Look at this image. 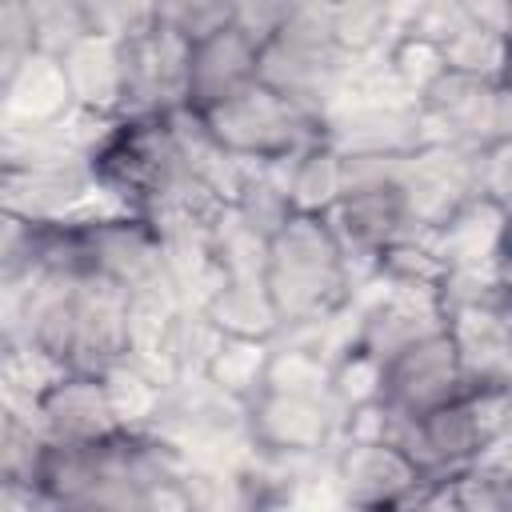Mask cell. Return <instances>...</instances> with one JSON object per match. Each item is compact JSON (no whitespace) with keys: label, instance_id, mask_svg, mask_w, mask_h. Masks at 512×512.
Listing matches in <instances>:
<instances>
[{"label":"cell","instance_id":"6da1fadb","mask_svg":"<svg viewBox=\"0 0 512 512\" xmlns=\"http://www.w3.org/2000/svg\"><path fill=\"white\" fill-rule=\"evenodd\" d=\"M264 288L284 316L316 320L344 296V244L324 216H292L268 240Z\"/></svg>","mask_w":512,"mask_h":512},{"label":"cell","instance_id":"2e32d148","mask_svg":"<svg viewBox=\"0 0 512 512\" xmlns=\"http://www.w3.org/2000/svg\"><path fill=\"white\" fill-rule=\"evenodd\" d=\"M500 256H512V212L504 216V240H500Z\"/></svg>","mask_w":512,"mask_h":512},{"label":"cell","instance_id":"e0dca14e","mask_svg":"<svg viewBox=\"0 0 512 512\" xmlns=\"http://www.w3.org/2000/svg\"><path fill=\"white\" fill-rule=\"evenodd\" d=\"M508 44H512V40H508ZM500 84L512 92V48H508V64H504V72H500Z\"/></svg>","mask_w":512,"mask_h":512},{"label":"cell","instance_id":"5bb4252c","mask_svg":"<svg viewBox=\"0 0 512 512\" xmlns=\"http://www.w3.org/2000/svg\"><path fill=\"white\" fill-rule=\"evenodd\" d=\"M408 512H460V504H456V492H452V484H444V488H428V492H416V496L408 500Z\"/></svg>","mask_w":512,"mask_h":512},{"label":"cell","instance_id":"9c48e42d","mask_svg":"<svg viewBox=\"0 0 512 512\" xmlns=\"http://www.w3.org/2000/svg\"><path fill=\"white\" fill-rule=\"evenodd\" d=\"M284 164H288V176L280 184L300 216L332 212L340 196L348 192L344 156L332 148H300L296 156H284Z\"/></svg>","mask_w":512,"mask_h":512},{"label":"cell","instance_id":"8992f818","mask_svg":"<svg viewBox=\"0 0 512 512\" xmlns=\"http://www.w3.org/2000/svg\"><path fill=\"white\" fill-rule=\"evenodd\" d=\"M36 412L52 444H96V440L116 436L120 428L100 376H60L36 400Z\"/></svg>","mask_w":512,"mask_h":512},{"label":"cell","instance_id":"ba28073f","mask_svg":"<svg viewBox=\"0 0 512 512\" xmlns=\"http://www.w3.org/2000/svg\"><path fill=\"white\" fill-rule=\"evenodd\" d=\"M252 428L260 432V440L268 448H288V452H304L316 448L328 432V416L320 396H300V392H268L256 408Z\"/></svg>","mask_w":512,"mask_h":512},{"label":"cell","instance_id":"8fae6325","mask_svg":"<svg viewBox=\"0 0 512 512\" xmlns=\"http://www.w3.org/2000/svg\"><path fill=\"white\" fill-rule=\"evenodd\" d=\"M208 372H212V380H216L220 388H228V392L252 388L256 380H264V376H268L264 344H260V340H236V336H228V340L216 348V356H212Z\"/></svg>","mask_w":512,"mask_h":512},{"label":"cell","instance_id":"7c38bea8","mask_svg":"<svg viewBox=\"0 0 512 512\" xmlns=\"http://www.w3.org/2000/svg\"><path fill=\"white\" fill-rule=\"evenodd\" d=\"M384 28H388V8H380V4L332 8V40H336L340 52H348V48H372Z\"/></svg>","mask_w":512,"mask_h":512},{"label":"cell","instance_id":"7a4b0ae2","mask_svg":"<svg viewBox=\"0 0 512 512\" xmlns=\"http://www.w3.org/2000/svg\"><path fill=\"white\" fill-rule=\"evenodd\" d=\"M204 124L232 160H284L304 148L312 112L256 80L228 104L204 112Z\"/></svg>","mask_w":512,"mask_h":512},{"label":"cell","instance_id":"ac0fdd59","mask_svg":"<svg viewBox=\"0 0 512 512\" xmlns=\"http://www.w3.org/2000/svg\"><path fill=\"white\" fill-rule=\"evenodd\" d=\"M352 512H408V504L404 508H352Z\"/></svg>","mask_w":512,"mask_h":512},{"label":"cell","instance_id":"277c9868","mask_svg":"<svg viewBox=\"0 0 512 512\" xmlns=\"http://www.w3.org/2000/svg\"><path fill=\"white\" fill-rule=\"evenodd\" d=\"M260 44L240 32L236 24L192 44L188 56V104L192 112H212L220 104H228L232 96H240L244 88H252L260 80Z\"/></svg>","mask_w":512,"mask_h":512},{"label":"cell","instance_id":"52a82bcc","mask_svg":"<svg viewBox=\"0 0 512 512\" xmlns=\"http://www.w3.org/2000/svg\"><path fill=\"white\" fill-rule=\"evenodd\" d=\"M336 216V236L340 244H356L368 252H384L388 244H396V236L404 232V224L412 220L408 212V192L404 180H376V184H356L340 196V204L332 208Z\"/></svg>","mask_w":512,"mask_h":512},{"label":"cell","instance_id":"5b68a950","mask_svg":"<svg viewBox=\"0 0 512 512\" xmlns=\"http://www.w3.org/2000/svg\"><path fill=\"white\" fill-rule=\"evenodd\" d=\"M348 508H404L420 488V468L392 440L352 444L336 468Z\"/></svg>","mask_w":512,"mask_h":512},{"label":"cell","instance_id":"d6986e66","mask_svg":"<svg viewBox=\"0 0 512 512\" xmlns=\"http://www.w3.org/2000/svg\"><path fill=\"white\" fill-rule=\"evenodd\" d=\"M44 512H64V508H56V504H52V508H44Z\"/></svg>","mask_w":512,"mask_h":512},{"label":"cell","instance_id":"30bf717a","mask_svg":"<svg viewBox=\"0 0 512 512\" xmlns=\"http://www.w3.org/2000/svg\"><path fill=\"white\" fill-rule=\"evenodd\" d=\"M208 320L236 340H256L280 324V312L264 280H224L208 296Z\"/></svg>","mask_w":512,"mask_h":512},{"label":"cell","instance_id":"3957f363","mask_svg":"<svg viewBox=\"0 0 512 512\" xmlns=\"http://www.w3.org/2000/svg\"><path fill=\"white\" fill-rule=\"evenodd\" d=\"M468 392V372H464V352L448 328L416 340L400 356L384 364V392L380 400L408 420H424L428 412L452 404L456 396Z\"/></svg>","mask_w":512,"mask_h":512},{"label":"cell","instance_id":"4fadbf2b","mask_svg":"<svg viewBox=\"0 0 512 512\" xmlns=\"http://www.w3.org/2000/svg\"><path fill=\"white\" fill-rule=\"evenodd\" d=\"M480 196H488L492 204L512 212V140L484 152V160H480Z\"/></svg>","mask_w":512,"mask_h":512},{"label":"cell","instance_id":"9a60e30c","mask_svg":"<svg viewBox=\"0 0 512 512\" xmlns=\"http://www.w3.org/2000/svg\"><path fill=\"white\" fill-rule=\"evenodd\" d=\"M496 288H500V304L512 312V256L496 260Z\"/></svg>","mask_w":512,"mask_h":512}]
</instances>
